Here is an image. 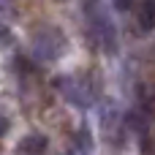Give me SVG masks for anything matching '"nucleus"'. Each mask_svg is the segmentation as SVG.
Segmentation results:
<instances>
[{"label": "nucleus", "mask_w": 155, "mask_h": 155, "mask_svg": "<svg viewBox=\"0 0 155 155\" xmlns=\"http://www.w3.org/2000/svg\"><path fill=\"white\" fill-rule=\"evenodd\" d=\"M5 131H8V120L0 114V136H5Z\"/></svg>", "instance_id": "7"}, {"label": "nucleus", "mask_w": 155, "mask_h": 155, "mask_svg": "<svg viewBox=\"0 0 155 155\" xmlns=\"http://www.w3.org/2000/svg\"><path fill=\"white\" fill-rule=\"evenodd\" d=\"M49 147V139L44 134H27L22 142H19V153L22 155H44Z\"/></svg>", "instance_id": "5"}, {"label": "nucleus", "mask_w": 155, "mask_h": 155, "mask_svg": "<svg viewBox=\"0 0 155 155\" xmlns=\"http://www.w3.org/2000/svg\"><path fill=\"white\" fill-rule=\"evenodd\" d=\"M30 49L41 60H60L68 52V35L57 25H35L30 33Z\"/></svg>", "instance_id": "1"}, {"label": "nucleus", "mask_w": 155, "mask_h": 155, "mask_svg": "<svg viewBox=\"0 0 155 155\" xmlns=\"http://www.w3.org/2000/svg\"><path fill=\"white\" fill-rule=\"evenodd\" d=\"M84 16H87L90 33L95 35L98 46L106 52H114L117 49V30H114L109 14L104 11V3L101 0H84Z\"/></svg>", "instance_id": "2"}, {"label": "nucleus", "mask_w": 155, "mask_h": 155, "mask_svg": "<svg viewBox=\"0 0 155 155\" xmlns=\"http://www.w3.org/2000/svg\"><path fill=\"white\" fill-rule=\"evenodd\" d=\"M136 25L142 33H153L155 30V0H139L136 3Z\"/></svg>", "instance_id": "4"}, {"label": "nucleus", "mask_w": 155, "mask_h": 155, "mask_svg": "<svg viewBox=\"0 0 155 155\" xmlns=\"http://www.w3.org/2000/svg\"><path fill=\"white\" fill-rule=\"evenodd\" d=\"M14 44V33H11V27L0 19V49H8Z\"/></svg>", "instance_id": "6"}, {"label": "nucleus", "mask_w": 155, "mask_h": 155, "mask_svg": "<svg viewBox=\"0 0 155 155\" xmlns=\"http://www.w3.org/2000/svg\"><path fill=\"white\" fill-rule=\"evenodd\" d=\"M54 90H57L68 104H74V106L87 109V106L93 104V90H90V84H87L82 76L63 74V76H57V79H54Z\"/></svg>", "instance_id": "3"}]
</instances>
